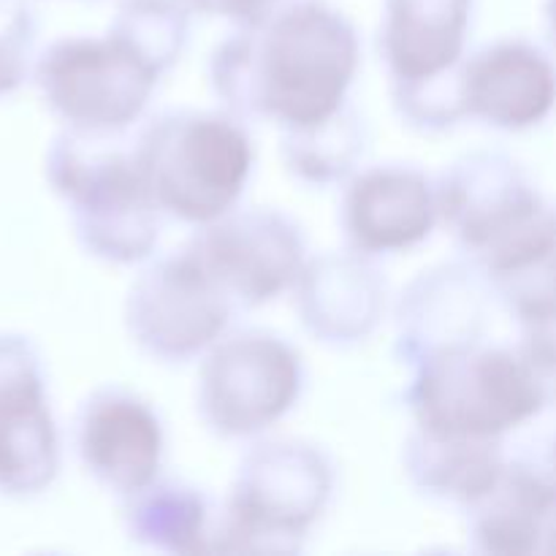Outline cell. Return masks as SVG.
Returning a JSON list of instances; mask_svg holds the SVG:
<instances>
[{"label":"cell","instance_id":"cell-24","mask_svg":"<svg viewBox=\"0 0 556 556\" xmlns=\"http://www.w3.org/2000/svg\"><path fill=\"white\" fill-rule=\"evenodd\" d=\"M188 5L190 14H204V16H217V20H228L233 25H242V22L255 20V16L266 14L271 5H277L280 0H182Z\"/></svg>","mask_w":556,"mask_h":556},{"label":"cell","instance_id":"cell-10","mask_svg":"<svg viewBox=\"0 0 556 556\" xmlns=\"http://www.w3.org/2000/svg\"><path fill=\"white\" fill-rule=\"evenodd\" d=\"M237 307L185 250L152 261L125 296V329L150 358H201L231 326Z\"/></svg>","mask_w":556,"mask_h":556},{"label":"cell","instance_id":"cell-15","mask_svg":"<svg viewBox=\"0 0 556 556\" xmlns=\"http://www.w3.org/2000/svg\"><path fill=\"white\" fill-rule=\"evenodd\" d=\"M291 293L299 324L329 348L367 342L389 315V280L375 258L351 248L307 255Z\"/></svg>","mask_w":556,"mask_h":556},{"label":"cell","instance_id":"cell-11","mask_svg":"<svg viewBox=\"0 0 556 556\" xmlns=\"http://www.w3.org/2000/svg\"><path fill=\"white\" fill-rule=\"evenodd\" d=\"M60 472V429L36 345L0 334V494L36 497Z\"/></svg>","mask_w":556,"mask_h":556},{"label":"cell","instance_id":"cell-5","mask_svg":"<svg viewBox=\"0 0 556 556\" xmlns=\"http://www.w3.org/2000/svg\"><path fill=\"white\" fill-rule=\"evenodd\" d=\"M405 405L413 427L438 434L503 440L552 405L554 375L519 345H476L438 353L410 367Z\"/></svg>","mask_w":556,"mask_h":556},{"label":"cell","instance_id":"cell-2","mask_svg":"<svg viewBox=\"0 0 556 556\" xmlns=\"http://www.w3.org/2000/svg\"><path fill=\"white\" fill-rule=\"evenodd\" d=\"M438 223L489 286L554 264V210L516 157L467 152L434 182Z\"/></svg>","mask_w":556,"mask_h":556},{"label":"cell","instance_id":"cell-20","mask_svg":"<svg viewBox=\"0 0 556 556\" xmlns=\"http://www.w3.org/2000/svg\"><path fill=\"white\" fill-rule=\"evenodd\" d=\"M210 500L182 481H161V476L123 505L125 532L139 546L163 554H210L212 530Z\"/></svg>","mask_w":556,"mask_h":556},{"label":"cell","instance_id":"cell-14","mask_svg":"<svg viewBox=\"0 0 556 556\" xmlns=\"http://www.w3.org/2000/svg\"><path fill=\"white\" fill-rule=\"evenodd\" d=\"M340 199V228L356 253L389 255L427 242L438 226L434 182L405 163L356 168Z\"/></svg>","mask_w":556,"mask_h":556},{"label":"cell","instance_id":"cell-21","mask_svg":"<svg viewBox=\"0 0 556 556\" xmlns=\"http://www.w3.org/2000/svg\"><path fill=\"white\" fill-rule=\"evenodd\" d=\"M280 157L288 174L313 188L342 185L369 147V130L353 106H340L331 117L302 128L280 130Z\"/></svg>","mask_w":556,"mask_h":556},{"label":"cell","instance_id":"cell-16","mask_svg":"<svg viewBox=\"0 0 556 556\" xmlns=\"http://www.w3.org/2000/svg\"><path fill=\"white\" fill-rule=\"evenodd\" d=\"M554 63L538 43L503 38L465 54L459 63V98L467 119L489 128L530 130L552 114Z\"/></svg>","mask_w":556,"mask_h":556},{"label":"cell","instance_id":"cell-1","mask_svg":"<svg viewBox=\"0 0 556 556\" xmlns=\"http://www.w3.org/2000/svg\"><path fill=\"white\" fill-rule=\"evenodd\" d=\"M358 65L362 41L342 11L324 0H280L217 43L206 76L228 114L282 130L345 106Z\"/></svg>","mask_w":556,"mask_h":556},{"label":"cell","instance_id":"cell-3","mask_svg":"<svg viewBox=\"0 0 556 556\" xmlns=\"http://www.w3.org/2000/svg\"><path fill=\"white\" fill-rule=\"evenodd\" d=\"M123 136L63 128L47 152V182L68 206L81 250L112 266L150 261L163 220Z\"/></svg>","mask_w":556,"mask_h":556},{"label":"cell","instance_id":"cell-13","mask_svg":"<svg viewBox=\"0 0 556 556\" xmlns=\"http://www.w3.org/2000/svg\"><path fill=\"white\" fill-rule=\"evenodd\" d=\"M74 445L85 470L125 500L161 476L166 432L150 402L119 386H103L76 410Z\"/></svg>","mask_w":556,"mask_h":556},{"label":"cell","instance_id":"cell-22","mask_svg":"<svg viewBox=\"0 0 556 556\" xmlns=\"http://www.w3.org/2000/svg\"><path fill=\"white\" fill-rule=\"evenodd\" d=\"M109 33L123 38L163 76L188 47L190 11L182 0H119Z\"/></svg>","mask_w":556,"mask_h":556},{"label":"cell","instance_id":"cell-4","mask_svg":"<svg viewBox=\"0 0 556 556\" xmlns=\"http://www.w3.org/2000/svg\"><path fill=\"white\" fill-rule=\"evenodd\" d=\"M337 467L302 438L258 440L239 462L223 508L212 516L210 554H296L324 519Z\"/></svg>","mask_w":556,"mask_h":556},{"label":"cell","instance_id":"cell-23","mask_svg":"<svg viewBox=\"0 0 556 556\" xmlns=\"http://www.w3.org/2000/svg\"><path fill=\"white\" fill-rule=\"evenodd\" d=\"M389 90L396 114L413 130L445 134L467 119L459 98V65L434 79L389 85Z\"/></svg>","mask_w":556,"mask_h":556},{"label":"cell","instance_id":"cell-12","mask_svg":"<svg viewBox=\"0 0 556 556\" xmlns=\"http://www.w3.org/2000/svg\"><path fill=\"white\" fill-rule=\"evenodd\" d=\"M492 286L470 261H445L402 288L394 304V353L407 369L438 353L486 340Z\"/></svg>","mask_w":556,"mask_h":556},{"label":"cell","instance_id":"cell-7","mask_svg":"<svg viewBox=\"0 0 556 556\" xmlns=\"http://www.w3.org/2000/svg\"><path fill=\"white\" fill-rule=\"evenodd\" d=\"M36 81L63 128L81 134H125L150 106L161 74L114 33L68 36L36 58Z\"/></svg>","mask_w":556,"mask_h":556},{"label":"cell","instance_id":"cell-19","mask_svg":"<svg viewBox=\"0 0 556 556\" xmlns=\"http://www.w3.org/2000/svg\"><path fill=\"white\" fill-rule=\"evenodd\" d=\"M407 481L424 497L467 508L503 470V440L438 434L413 427L402 448Z\"/></svg>","mask_w":556,"mask_h":556},{"label":"cell","instance_id":"cell-6","mask_svg":"<svg viewBox=\"0 0 556 556\" xmlns=\"http://www.w3.org/2000/svg\"><path fill=\"white\" fill-rule=\"evenodd\" d=\"M130 150L161 215L195 228L239 204L255 163L242 119L199 109L152 117Z\"/></svg>","mask_w":556,"mask_h":556},{"label":"cell","instance_id":"cell-9","mask_svg":"<svg viewBox=\"0 0 556 556\" xmlns=\"http://www.w3.org/2000/svg\"><path fill=\"white\" fill-rule=\"evenodd\" d=\"M185 253L237 309L264 307L288 293L307 261V237L275 206H233L195 228Z\"/></svg>","mask_w":556,"mask_h":556},{"label":"cell","instance_id":"cell-8","mask_svg":"<svg viewBox=\"0 0 556 556\" xmlns=\"http://www.w3.org/2000/svg\"><path fill=\"white\" fill-rule=\"evenodd\" d=\"M307 367L296 348L264 329L223 334L201 356L195 407L212 434L255 440L299 405Z\"/></svg>","mask_w":556,"mask_h":556},{"label":"cell","instance_id":"cell-17","mask_svg":"<svg viewBox=\"0 0 556 556\" xmlns=\"http://www.w3.org/2000/svg\"><path fill=\"white\" fill-rule=\"evenodd\" d=\"M472 548L492 556L552 554L556 486L552 465L505 459L492 486L465 508Z\"/></svg>","mask_w":556,"mask_h":556},{"label":"cell","instance_id":"cell-18","mask_svg":"<svg viewBox=\"0 0 556 556\" xmlns=\"http://www.w3.org/2000/svg\"><path fill=\"white\" fill-rule=\"evenodd\" d=\"M476 0H383L378 52L389 85L448 74L467 54Z\"/></svg>","mask_w":556,"mask_h":556}]
</instances>
